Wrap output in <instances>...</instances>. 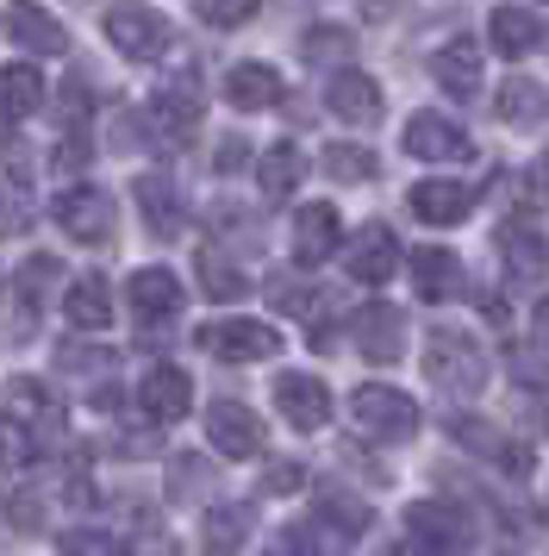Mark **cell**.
I'll list each match as a JSON object with an SVG mask.
<instances>
[{
    "label": "cell",
    "mask_w": 549,
    "mask_h": 556,
    "mask_svg": "<svg viewBox=\"0 0 549 556\" xmlns=\"http://www.w3.org/2000/svg\"><path fill=\"white\" fill-rule=\"evenodd\" d=\"M399 238L387 226H362L356 231V244H349V276L362 281V288H381V281L399 276Z\"/></svg>",
    "instance_id": "obj_16"
},
{
    "label": "cell",
    "mask_w": 549,
    "mask_h": 556,
    "mask_svg": "<svg viewBox=\"0 0 549 556\" xmlns=\"http://www.w3.org/2000/svg\"><path fill=\"white\" fill-rule=\"evenodd\" d=\"M299 51H306V63H344V56L356 51V38H349L344 26H312L299 38Z\"/></svg>",
    "instance_id": "obj_36"
},
{
    "label": "cell",
    "mask_w": 549,
    "mask_h": 556,
    "mask_svg": "<svg viewBox=\"0 0 549 556\" xmlns=\"http://www.w3.org/2000/svg\"><path fill=\"white\" fill-rule=\"evenodd\" d=\"M288 544H294L299 556H337V551H344V544H337V538H331V531H324L319 519H312V513L288 526Z\"/></svg>",
    "instance_id": "obj_37"
},
{
    "label": "cell",
    "mask_w": 549,
    "mask_h": 556,
    "mask_svg": "<svg viewBox=\"0 0 549 556\" xmlns=\"http://www.w3.org/2000/svg\"><path fill=\"white\" fill-rule=\"evenodd\" d=\"M63 319L81 331H106L113 326V288L100 276H75L69 288H63Z\"/></svg>",
    "instance_id": "obj_25"
},
{
    "label": "cell",
    "mask_w": 549,
    "mask_h": 556,
    "mask_svg": "<svg viewBox=\"0 0 549 556\" xmlns=\"http://www.w3.org/2000/svg\"><path fill=\"white\" fill-rule=\"evenodd\" d=\"M56 556H119V544H113L106 531H63Z\"/></svg>",
    "instance_id": "obj_38"
},
{
    "label": "cell",
    "mask_w": 549,
    "mask_h": 556,
    "mask_svg": "<svg viewBox=\"0 0 549 556\" xmlns=\"http://www.w3.org/2000/svg\"><path fill=\"white\" fill-rule=\"evenodd\" d=\"M206 444L219 456H231V463H250V456L269 451V431H263V419L244 401H213L206 406Z\"/></svg>",
    "instance_id": "obj_7"
},
{
    "label": "cell",
    "mask_w": 549,
    "mask_h": 556,
    "mask_svg": "<svg viewBox=\"0 0 549 556\" xmlns=\"http://www.w3.org/2000/svg\"><path fill=\"white\" fill-rule=\"evenodd\" d=\"M50 219H56L63 238H75V244H113V226H119L113 194H106V188H88V181L63 188L56 206H50Z\"/></svg>",
    "instance_id": "obj_5"
},
{
    "label": "cell",
    "mask_w": 549,
    "mask_h": 556,
    "mask_svg": "<svg viewBox=\"0 0 549 556\" xmlns=\"http://www.w3.org/2000/svg\"><path fill=\"white\" fill-rule=\"evenodd\" d=\"M44 106V76L31 63H0V119H31Z\"/></svg>",
    "instance_id": "obj_28"
},
{
    "label": "cell",
    "mask_w": 549,
    "mask_h": 556,
    "mask_svg": "<svg viewBox=\"0 0 549 556\" xmlns=\"http://www.w3.org/2000/svg\"><path fill=\"white\" fill-rule=\"evenodd\" d=\"M531 331H537V344L549 351V301H537V319H531Z\"/></svg>",
    "instance_id": "obj_42"
},
{
    "label": "cell",
    "mask_w": 549,
    "mask_h": 556,
    "mask_svg": "<svg viewBox=\"0 0 549 556\" xmlns=\"http://www.w3.org/2000/svg\"><path fill=\"white\" fill-rule=\"evenodd\" d=\"M125 301H131V313H138L144 326H156V319L169 326L175 313H181V276H169V269L150 263V269H138V276L125 281Z\"/></svg>",
    "instance_id": "obj_17"
},
{
    "label": "cell",
    "mask_w": 549,
    "mask_h": 556,
    "mask_svg": "<svg viewBox=\"0 0 549 556\" xmlns=\"http://www.w3.org/2000/svg\"><path fill=\"white\" fill-rule=\"evenodd\" d=\"M494 113L506 119V126H544L549 119V88L544 81H531V76H512L506 88H499Z\"/></svg>",
    "instance_id": "obj_30"
},
{
    "label": "cell",
    "mask_w": 549,
    "mask_h": 556,
    "mask_svg": "<svg viewBox=\"0 0 549 556\" xmlns=\"http://www.w3.org/2000/svg\"><path fill=\"white\" fill-rule=\"evenodd\" d=\"M399 144H406L412 156H424V163H469L474 156L469 131L456 126V119H444V113H412Z\"/></svg>",
    "instance_id": "obj_9"
},
{
    "label": "cell",
    "mask_w": 549,
    "mask_h": 556,
    "mask_svg": "<svg viewBox=\"0 0 549 556\" xmlns=\"http://www.w3.org/2000/svg\"><path fill=\"white\" fill-rule=\"evenodd\" d=\"M356 351L369 363H399L406 356V313L394 301H369L356 313Z\"/></svg>",
    "instance_id": "obj_11"
},
{
    "label": "cell",
    "mask_w": 549,
    "mask_h": 556,
    "mask_svg": "<svg viewBox=\"0 0 549 556\" xmlns=\"http://www.w3.org/2000/svg\"><path fill=\"white\" fill-rule=\"evenodd\" d=\"M38 451H44V444H38L20 419H7V413H0V469H31Z\"/></svg>",
    "instance_id": "obj_35"
},
{
    "label": "cell",
    "mask_w": 549,
    "mask_h": 556,
    "mask_svg": "<svg viewBox=\"0 0 549 556\" xmlns=\"http://www.w3.org/2000/svg\"><path fill=\"white\" fill-rule=\"evenodd\" d=\"M0 26H7L13 45H25V51H38V56H63L69 51V26H63L56 13H44V7H31V0H13Z\"/></svg>",
    "instance_id": "obj_14"
},
{
    "label": "cell",
    "mask_w": 549,
    "mask_h": 556,
    "mask_svg": "<svg viewBox=\"0 0 549 556\" xmlns=\"http://www.w3.org/2000/svg\"><path fill=\"white\" fill-rule=\"evenodd\" d=\"M387 556H431V551H419V544H394Z\"/></svg>",
    "instance_id": "obj_44"
},
{
    "label": "cell",
    "mask_w": 549,
    "mask_h": 556,
    "mask_svg": "<svg viewBox=\"0 0 549 556\" xmlns=\"http://www.w3.org/2000/svg\"><path fill=\"white\" fill-rule=\"evenodd\" d=\"M244 531H250V513L219 501V506H206V519H200V544H206V551H238Z\"/></svg>",
    "instance_id": "obj_32"
},
{
    "label": "cell",
    "mask_w": 549,
    "mask_h": 556,
    "mask_svg": "<svg viewBox=\"0 0 549 556\" xmlns=\"http://www.w3.org/2000/svg\"><path fill=\"white\" fill-rule=\"evenodd\" d=\"M424 381L449 394V401H474L481 388H487V351L474 344L469 331H449L437 326L424 338Z\"/></svg>",
    "instance_id": "obj_1"
},
{
    "label": "cell",
    "mask_w": 549,
    "mask_h": 556,
    "mask_svg": "<svg viewBox=\"0 0 549 556\" xmlns=\"http://www.w3.org/2000/svg\"><path fill=\"white\" fill-rule=\"evenodd\" d=\"M406 201H412V213H419L424 226H462V219L474 213V188L437 176V181H412Z\"/></svg>",
    "instance_id": "obj_19"
},
{
    "label": "cell",
    "mask_w": 549,
    "mask_h": 556,
    "mask_svg": "<svg viewBox=\"0 0 549 556\" xmlns=\"http://www.w3.org/2000/svg\"><path fill=\"white\" fill-rule=\"evenodd\" d=\"M431 76H437V88L456 94V101L481 94V45H474V38H449L444 51L431 56Z\"/></svg>",
    "instance_id": "obj_22"
},
{
    "label": "cell",
    "mask_w": 549,
    "mask_h": 556,
    "mask_svg": "<svg viewBox=\"0 0 549 556\" xmlns=\"http://www.w3.org/2000/svg\"><path fill=\"white\" fill-rule=\"evenodd\" d=\"M106 38H113V51L131 56V63H163L175 45V26L156 13V7H113L106 20Z\"/></svg>",
    "instance_id": "obj_4"
},
{
    "label": "cell",
    "mask_w": 549,
    "mask_h": 556,
    "mask_svg": "<svg viewBox=\"0 0 549 556\" xmlns=\"http://www.w3.org/2000/svg\"><path fill=\"white\" fill-rule=\"evenodd\" d=\"M256 13V0H200V20L206 26H244Z\"/></svg>",
    "instance_id": "obj_39"
},
{
    "label": "cell",
    "mask_w": 549,
    "mask_h": 556,
    "mask_svg": "<svg viewBox=\"0 0 549 556\" xmlns=\"http://www.w3.org/2000/svg\"><path fill=\"white\" fill-rule=\"evenodd\" d=\"M274 406H281V419L294 431L331 426V388H324L319 376H306V369H281V376H274Z\"/></svg>",
    "instance_id": "obj_8"
},
{
    "label": "cell",
    "mask_w": 549,
    "mask_h": 556,
    "mask_svg": "<svg viewBox=\"0 0 549 556\" xmlns=\"http://www.w3.org/2000/svg\"><path fill=\"white\" fill-rule=\"evenodd\" d=\"M374 151L369 144H324V176H337V181H374Z\"/></svg>",
    "instance_id": "obj_33"
},
{
    "label": "cell",
    "mask_w": 549,
    "mask_h": 556,
    "mask_svg": "<svg viewBox=\"0 0 549 556\" xmlns=\"http://www.w3.org/2000/svg\"><path fill=\"white\" fill-rule=\"evenodd\" d=\"M449 438L469 444L474 456H494L499 469H512V476H531V456H524L499 426H487V419H462V413H449Z\"/></svg>",
    "instance_id": "obj_20"
},
{
    "label": "cell",
    "mask_w": 549,
    "mask_h": 556,
    "mask_svg": "<svg viewBox=\"0 0 549 556\" xmlns=\"http://www.w3.org/2000/svg\"><path fill=\"white\" fill-rule=\"evenodd\" d=\"M312 519H319L337 544H356V538L374 526L369 501H356V494H319V501H312Z\"/></svg>",
    "instance_id": "obj_29"
},
{
    "label": "cell",
    "mask_w": 549,
    "mask_h": 556,
    "mask_svg": "<svg viewBox=\"0 0 549 556\" xmlns=\"http://www.w3.org/2000/svg\"><path fill=\"white\" fill-rule=\"evenodd\" d=\"M462 256L456 251H437V244H424V251H412V294H419V301H456V294H462Z\"/></svg>",
    "instance_id": "obj_18"
},
{
    "label": "cell",
    "mask_w": 549,
    "mask_h": 556,
    "mask_svg": "<svg viewBox=\"0 0 549 556\" xmlns=\"http://www.w3.org/2000/svg\"><path fill=\"white\" fill-rule=\"evenodd\" d=\"M200 351L219 356V363H263L281 351V331L263 319H206L200 326Z\"/></svg>",
    "instance_id": "obj_6"
},
{
    "label": "cell",
    "mask_w": 549,
    "mask_h": 556,
    "mask_svg": "<svg viewBox=\"0 0 549 556\" xmlns=\"http://www.w3.org/2000/svg\"><path fill=\"white\" fill-rule=\"evenodd\" d=\"M324 106L344 126H374L381 119V81L362 76V70H337V76L324 81Z\"/></svg>",
    "instance_id": "obj_15"
},
{
    "label": "cell",
    "mask_w": 549,
    "mask_h": 556,
    "mask_svg": "<svg viewBox=\"0 0 549 556\" xmlns=\"http://www.w3.org/2000/svg\"><path fill=\"white\" fill-rule=\"evenodd\" d=\"M487 38H494V51L506 56V63H519V56H531L537 45H544V26H537V13L531 7H494L487 13Z\"/></svg>",
    "instance_id": "obj_21"
},
{
    "label": "cell",
    "mask_w": 549,
    "mask_h": 556,
    "mask_svg": "<svg viewBox=\"0 0 549 556\" xmlns=\"http://www.w3.org/2000/svg\"><path fill=\"white\" fill-rule=\"evenodd\" d=\"M344 244V226H337V206L331 201H312L294 213V263L299 269H319L324 256H337Z\"/></svg>",
    "instance_id": "obj_13"
},
{
    "label": "cell",
    "mask_w": 549,
    "mask_h": 556,
    "mask_svg": "<svg viewBox=\"0 0 549 556\" xmlns=\"http://www.w3.org/2000/svg\"><path fill=\"white\" fill-rule=\"evenodd\" d=\"M150 119L163 131H175V138H188V131L200 126V81L181 76L169 81V88H156V101H150Z\"/></svg>",
    "instance_id": "obj_27"
},
{
    "label": "cell",
    "mask_w": 549,
    "mask_h": 556,
    "mask_svg": "<svg viewBox=\"0 0 549 556\" xmlns=\"http://www.w3.org/2000/svg\"><path fill=\"white\" fill-rule=\"evenodd\" d=\"M131 194H138V206H144V226L156 231V238H175V231L188 226V213H181V188H175L169 176H138L131 181Z\"/></svg>",
    "instance_id": "obj_24"
},
{
    "label": "cell",
    "mask_w": 549,
    "mask_h": 556,
    "mask_svg": "<svg viewBox=\"0 0 549 556\" xmlns=\"http://www.w3.org/2000/svg\"><path fill=\"white\" fill-rule=\"evenodd\" d=\"M200 281H206V294H219V301L250 294V281L231 269V256H225V251H200Z\"/></svg>",
    "instance_id": "obj_34"
},
{
    "label": "cell",
    "mask_w": 549,
    "mask_h": 556,
    "mask_svg": "<svg viewBox=\"0 0 549 556\" xmlns=\"http://www.w3.org/2000/svg\"><path fill=\"white\" fill-rule=\"evenodd\" d=\"M537 176H544V181H549V156H544V163H537Z\"/></svg>",
    "instance_id": "obj_45"
},
{
    "label": "cell",
    "mask_w": 549,
    "mask_h": 556,
    "mask_svg": "<svg viewBox=\"0 0 549 556\" xmlns=\"http://www.w3.org/2000/svg\"><path fill=\"white\" fill-rule=\"evenodd\" d=\"M138 406H144L150 426H175V419H188L194 413V381L188 369H175V363H156L138 388Z\"/></svg>",
    "instance_id": "obj_10"
},
{
    "label": "cell",
    "mask_w": 549,
    "mask_h": 556,
    "mask_svg": "<svg viewBox=\"0 0 549 556\" xmlns=\"http://www.w3.org/2000/svg\"><path fill=\"white\" fill-rule=\"evenodd\" d=\"M349 419L362 438H381V444H399V438H412L424 426L419 419V401L412 394H399L387 381H362L356 394H349Z\"/></svg>",
    "instance_id": "obj_2"
},
{
    "label": "cell",
    "mask_w": 549,
    "mask_h": 556,
    "mask_svg": "<svg viewBox=\"0 0 549 556\" xmlns=\"http://www.w3.org/2000/svg\"><path fill=\"white\" fill-rule=\"evenodd\" d=\"M499 256H506V269H512V276H524V281H537L549 269V244H544V231L537 226H512V219H506V226H499Z\"/></svg>",
    "instance_id": "obj_26"
},
{
    "label": "cell",
    "mask_w": 549,
    "mask_h": 556,
    "mask_svg": "<svg viewBox=\"0 0 549 556\" xmlns=\"http://www.w3.org/2000/svg\"><path fill=\"white\" fill-rule=\"evenodd\" d=\"M0 401H7V419H20L38 444H44L50 431H63V401H50V388L38 376H13Z\"/></svg>",
    "instance_id": "obj_12"
},
{
    "label": "cell",
    "mask_w": 549,
    "mask_h": 556,
    "mask_svg": "<svg viewBox=\"0 0 549 556\" xmlns=\"http://www.w3.org/2000/svg\"><path fill=\"white\" fill-rule=\"evenodd\" d=\"M25 226H31V206H25V194L0 181V238H13V231H25Z\"/></svg>",
    "instance_id": "obj_40"
},
{
    "label": "cell",
    "mask_w": 549,
    "mask_h": 556,
    "mask_svg": "<svg viewBox=\"0 0 549 556\" xmlns=\"http://www.w3.org/2000/svg\"><path fill=\"white\" fill-rule=\"evenodd\" d=\"M299 169H306V156L294 144H269V151L256 156V188H263V201H288L299 188Z\"/></svg>",
    "instance_id": "obj_31"
},
{
    "label": "cell",
    "mask_w": 549,
    "mask_h": 556,
    "mask_svg": "<svg viewBox=\"0 0 549 556\" xmlns=\"http://www.w3.org/2000/svg\"><path fill=\"white\" fill-rule=\"evenodd\" d=\"M406 531H412V544L431 556H456V551H474V513L462 501H406Z\"/></svg>",
    "instance_id": "obj_3"
},
{
    "label": "cell",
    "mask_w": 549,
    "mask_h": 556,
    "mask_svg": "<svg viewBox=\"0 0 549 556\" xmlns=\"http://www.w3.org/2000/svg\"><path fill=\"white\" fill-rule=\"evenodd\" d=\"M269 488H274V494H288V488H299V469H274V476H269Z\"/></svg>",
    "instance_id": "obj_43"
},
{
    "label": "cell",
    "mask_w": 549,
    "mask_h": 556,
    "mask_svg": "<svg viewBox=\"0 0 549 556\" xmlns=\"http://www.w3.org/2000/svg\"><path fill=\"white\" fill-rule=\"evenodd\" d=\"M225 101L238 106V113L281 106V70H269V63H231L225 70Z\"/></svg>",
    "instance_id": "obj_23"
},
{
    "label": "cell",
    "mask_w": 549,
    "mask_h": 556,
    "mask_svg": "<svg viewBox=\"0 0 549 556\" xmlns=\"http://www.w3.org/2000/svg\"><path fill=\"white\" fill-rule=\"evenodd\" d=\"M244 163H250V144H244V138H225V144H219V176L244 169Z\"/></svg>",
    "instance_id": "obj_41"
}]
</instances>
